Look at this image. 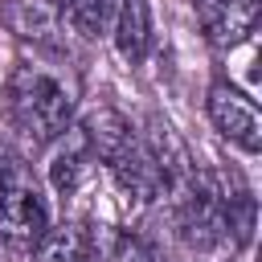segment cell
Wrapping results in <instances>:
<instances>
[{"label": "cell", "mask_w": 262, "mask_h": 262, "mask_svg": "<svg viewBox=\"0 0 262 262\" xmlns=\"http://www.w3.org/2000/svg\"><path fill=\"white\" fill-rule=\"evenodd\" d=\"M4 106L12 127L33 143H53L74 115V90L45 66H16L4 90Z\"/></svg>", "instance_id": "6da1fadb"}, {"label": "cell", "mask_w": 262, "mask_h": 262, "mask_svg": "<svg viewBox=\"0 0 262 262\" xmlns=\"http://www.w3.org/2000/svg\"><path fill=\"white\" fill-rule=\"evenodd\" d=\"M176 229L192 250H213L225 242V188L209 172H188L176 184Z\"/></svg>", "instance_id": "7a4b0ae2"}, {"label": "cell", "mask_w": 262, "mask_h": 262, "mask_svg": "<svg viewBox=\"0 0 262 262\" xmlns=\"http://www.w3.org/2000/svg\"><path fill=\"white\" fill-rule=\"evenodd\" d=\"M45 233H49L45 196L37 192V184L29 176L12 172L8 184L0 188V242L16 254H33Z\"/></svg>", "instance_id": "3957f363"}, {"label": "cell", "mask_w": 262, "mask_h": 262, "mask_svg": "<svg viewBox=\"0 0 262 262\" xmlns=\"http://www.w3.org/2000/svg\"><path fill=\"white\" fill-rule=\"evenodd\" d=\"M106 168H111L115 184H119L131 201H139V205H151V201H160V196L172 188L168 168H164V160L156 156V147H151L147 139H135V135L106 160Z\"/></svg>", "instance_id": "277c9868"}, {"label": "cell", "mask_w": 262, "mask_h": 262, "mask_svg": "<svg viewBox=\"0 0 262 262\" xmlns=\"http://www.w3.org/2000/svg\"><path fill=\"white\" fill-rule=\"evenodd\" d=\"M205 111H209L213 127H217L229 143H237L242 151L254 156V151L262 147V115H258L254 98L242 94L237 86L213 82V86H209V98H205Z\"/></svg>", "instance_id": "5b68a950"}, {"label": "cell", "mask_w": 262, "mask_h": 262, "mask_svg": "<svg viewBox=\"0 0 262 262\" xmlns=\"http://www.w3.org/2000/svg\"><path fill=\"white\" fill-rule=\"evenodd\" d=\"M258 12H262V0H196L201 33L221 49L246 41L258 25Z\"/></svg>", "instance_id": "8992f818"}, {"label": "cell", "mask_w": 262, "mask_h": 262, "mask_svg": "<svg viewBox=\"0 0 262 262\" xmlns=\"http://www.w3.org/2000/svg\"><path fill=\"white\" fill-rule=\"evenodd\" d=\"M0 20L20 37V41H33V45H45V49H61V20H57V8H49L45 0H4L0 8Z\"/></svg>", "instance_id": "52a82bcc"}, {"label": "cell", "mask_w": 262, "mask_h": 262, "mask_svg": "<svg viewBox=\"0 0 262 262\" xmlns=\"http://www.w3.org/2000/svg\"><path fill=\"white\" fill-rule=\"evenodd\" d=\"M111 37L115 49L127 66H139L151 49V8L147 0H119L115 20H111Z\"/></svg>", "instance_id": "ba28073f"}, {"label": "cell", "mask_w": 262, "mask_h": 262, "mask_svg": "<svg viewBox=\"0 0 262 262\" xmlns=\"http://www.w3.org/2000/svg\"><path fill=\"white\" fill-rule=\"evenodd\" d=\"M115 0H57V20L61 29H70L82 41H98L106 37L111 20H115Z\"/></svg>", "instance_id": "9c48e42d"}, {"label": "cell", "mask_w": 262, "mask_h": 262, "mask_svg": "<svg viewBox=\"0 0 262 262\" xmlns=\"http://www.w3.org/2000/svg\"><path fill=\"white\" fill-rule=\"evenodd\" d=\"M41 262H94V229L82 221H61L41 237Z\"/></svg>", "instance_id": "30bf717a"}, {"label": "cell", "mask_w": 262, "mask_h": 262, "mask_svg": "<svg viewBox=\"0 0 262 262\" xmlns=\"http://www.w3.org/2000/svg\"><path fill=\"white\" fill-rule=\"evenodd\" d=\"M57 139H61V147L53 151L49 176H53V188H57V192H74V184L82 180V172H86V164L94 160V151H90L82 127H66Z\"/></svg>", "instance_id": "8fae6325"}, {"label": "cell", "mask_w": 262, "mask_h": 262, "mask_svg": "<svg viewBox=\"0 0 262 262\" xmlns=\"http://www.w3.org/2000/svg\"><path fill=\"white\" fill-rule=\"evenodd\" d=\"M78 127H82V135H86L94 160H102V164H106V160L131 139V123H127L119 111H111V106H94Z\"/></svg>", "instance_id": "7c38bea8"}, {"label": "cell", "mask_w": 262, "mask_h": 262, "mask_svg": "<svg viewBox=\"0 0 262 262\" xmlns=\"http://www.w3.org/2000/svg\"><path fill=\"white\" fill-rule=\"evenodd\" d=\"M94 262H160V258L139 233L98 225L94 229Z\"/></svg>", "instance_id": "4fadbf2b"}, {"label": "cell", "mask_w": 262, "mask_h": 262, "mask_svg": "<svg viewBox=\"0 0 262 262\" xmlns=\"http://www.w3.org/2000/svg\"><path fill=\"white\" fill-rule=\"evenodd\" d=\"M250 237H254V196L237 188L225 196V242L229 250H242Z\"/></svg>", "instance_id": "5bb4252c"}, {"label": "cell", "mask_w": 262, "mask_h": 262, "mask_svg": "<svg viewBox=\"0 0 262 262\" xmlns=\"http://www.w3.org/2000/svg\"><path fill=\"white\" fill-rule=\"evenodd\" d=\"M12 172H16V160H12V156H8V147L0 143V188L8 184V176H12Z\"/></svg>", "instance_id": "9a60e30c"}]
</instances>
